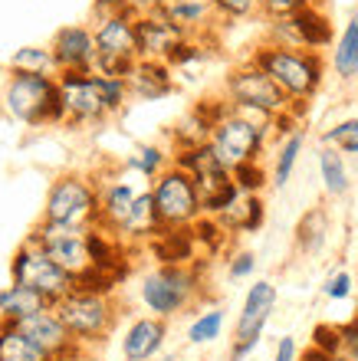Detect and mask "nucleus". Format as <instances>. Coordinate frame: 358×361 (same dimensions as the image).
<instances>
[{
    "instance_id": "nucleus-37",
    "label": "nucleus",
    "mask_w": 358,
    "mask_h": 361,
    "mask_svg": "<svg viewBox=\"0 0 358 361\" xmlns=\"http://www.w3.org/2000/svg\"><path fill=\"white\" fill-rule=\"evenodd\" d=\"M224 267H227V279H230V283H250V279L256 276L260 259H256L253 250L240 247V250H234V253L224 259Z\"/></svg>"
},
{
    "instance_id": "nucleus-20",
    "label": "nucleus",
    "mask_w": 358,
    "mask_h": 361,
    "mask_svg": "<svg viewBox=\"0 0 358 361\" xmlns=\"http://www.w3.org/2000/svg\"><path fill=\"white\" fill-rule=\"evenodd\" d=\"M224 99H201L181 115L178 122L168 128V148L171 152H184V148H198V145H208L210 125H214L217 112H220Z\"/></svg>"
},
{
    "instance_id": "nucleus-3",
    "label": "nucleus",
    "mask_w": 358,
    "mask_h": 361,
    "mask_svg": "<svg viewBox=\"0 0 358 361\" xmlns=\"http://www.w3.org/2000/svg\"><path fill=\"white\" fill-rule=\"evenodd\" d=\"M135 295L148 315L171 322L204 299V276L198 263H155L138 276Z\"/></svg>"
},
{
    "instance_id": "nucleus-8",
    "label": "nucleus",
    "mask_w": 358,
    "mask_h": 361,
    "mask_svg": "<svg viewBox=\"0 0 358 361\" xmlns=\"http://www.w3.org/2000/svg\"><path fill=\"white\" fill-rule=\"evenodd\" d=\"M148 194H151V207H155V217H158L161 230H191L204 217L194 180L181 168H174V164L165 168L158 178L151 180Z\"/></svg>"
},
{
    "instance_id": "nucleus-9",
    "label": "nucleus",
    "mask_w": 358,
    "mask_h": 361,
    "mask_svg": "<svg viewBox=\"0 0 358 361\" xmlns=\"http://www.w3.org/2000/svg\"><path fill=\"white\" fill-rule=\"evenodd\" d=\"M7 269H10V283H20V286H27V289H33V293H40L49 305L59 302L69 289H76L73 276H69L66 269H59L56 259L49 257L30 233L20 240V247L13 250Z\"/></svg>"
},
{
    "instance_id": "nucleus-31",
    "label": "nucleus",
    "mask_w": 358,
    "mask_h": 361,
    "mask_svg": "<svg viewBox=\"0 0 358 361\" xmlns=\"http://www.w3.org/2000/svg\"><path fill=\"white\" fill-rule=\"evenodd\" d=\"M148 250L158 257V263H194L198 240L191 230H161L148 243Z\"/></svg>"
},
{
    "instance_id": "nucleus-27",
    "label": "nucleus",
    "mask_w": 358,
    "mask_h": 361,
    "mask_svg": "<svg viewBox=\"0 0 358 361\" xmlns=\"http://www.w3.org/2000/svg\"><path fill=\"white\" fill-rule=\"evenodd\" d=\"M316 171H319V184H322V194L329 200H342L352 194V168H349V158L339 154L335 148L329 145H319L316 152Z\"/></svg>"
},
{
    "instance_id": "nucleus-36",
    "label": "nucleus",
    "mask_w": 358,
    "mask_h": 361,
    "mask_svg": "<svg viewBox=\"0 0 358 361\" xmlns=\"http://www.w3.org/2000/svg\"><path fill=\"white\" fill-rule=\"evenodd\" d=\"M217 23H240L260 17V0H210Z\"/></svg>"
},
{
    "instance_id": "nucleus-35",
    "label": "nucleus",
    "mask_w": 358,
    "mask_h": 361,
    "mask_svg": "<svg viewBox=\"0 0 358 361\" xmlns=\"http://www.w3.org/2000/svg\"><path fill=\"white\" fill-rule=\"evenodd\" d=\"M319 145H329L345 158H358V115H349V118H339L335 125H329L322 132Z\"/></svg>"
},
{
    "instance_id": "nucleus-39",
    "label": "nucleus",
    "mask_w": 358,
    "mask_h": 361,
    "mask_svg": "<svg viewBox=\"0 0 358 361\" xmlns=\"http://www.w3.org/2000/svg\"><path fill=\"white\" fill-rule=\"evenodd\" d=\"M352 293H355V276L349 269H332L322 279V295L329 302H345V299H352Z\"/></svg>"
},
{
    "instance_id": "nucleus-44",
    "label": "nucleus",
    "mask_w": 358,
    "mask_h": 361,
    "mask_svg": "<svg viewBox=\"0 0 358 361\" xmlns=\"http://www.w3.org/2000/svg\"><path fill=\"white\" fill-rule=\"evenodd\" d=\"M299 342L296 335H280L276 338V352H273V361H299Z\"/></svg>"
},
{
    "instance_id": "nucleus-42",
    "label": "nucleus",
    "mask_w": 358,
    "mask_h": 361,
    "mask_svg": "<svg viewBox=\"0 0 358 361\" xmlns=\"http://www.w3.org/2000/svg\"><path fill=\"white\" fill-rule=\"evenodd\" d=\"M335 358L358 361V315L349 319L345 325H339V355Z\"/></svg>"
},
{
    "instance_id": "nucleus-33",
    "label": "nucleus",
    "mask_w": 358,
    "mask_h": 361,
    "mask_svg": "<svg viewBox=\"0 0 358 361\" xmlns=\"http://www.w3.org/2000/svg\"><path fill=\"white\" fill-rule=\"evenodd\" d=\"M7 73H30V76H56V63H53V53L49 47H40V43H30V47H20L10 53L7 59Z\"/></svg>"
},
{
    "instance_id": "nucleus-21",
    "label": "nucleus",
    "mask_w": 358,
    "mask_h": 361,
    "mask_svg": "<svg viewBox=\"0 0 358 361\" xmlns=\"http://www.w3.org/2000/svg\"><path fill=\"white\" fill-rule=\"evenodd\" d=\"M95 188H99V227L115 233L142 188L125 174H95Z\"/></svg>"
},
{
    "instance_id": "nucleus-17",
    "label": "nucleus",
    "mask_w": 358,
    "mask_h": 361,
    "mask_svg": "<svg viewBox=\"0 0 358 361\" xmlns=\"http://www.w3.org/2000/svg\"><path fill=\"white\" fill-rule=\"evenodd\" d=\"M188 39L184 30H178L168 17H161L158 10H145L135 17V49L138 59H161L168 63V56Z\"/></svg>"
},
{
    "instance_id": "nucleus-25",
    "label": "nucleus",
    "mask_w": 358,
    "mask_h": 361,
    "mask_svg": "<svg viewBox=\"0 0 358 361\" xmlns=\"http://www.w3.org/2000/svg\"><path fill=\"white\" fill-rule=\"evenodd\" d=\"M329 233H332V214L329 207H309L296 220V230H292V250L299 253V257H319L322 250L329 247Z\"/></svg>"
},
{
    "instance_id": "nucleus-10",
    "label": "nucleus",
    "mask_w": 358,
    "mask_h": 361,
    "mask_svg": "<svg viewBox=\"0 0 358 361\" xmlns=\"http://www.w3.org/2000/svg\"><path fill=\"white\" fill-rule=\"evenodd\" d=\"M280 305V289L273 279H250L234 322V338H230V358L227 361H246L260 348L266 335V325Z\"/></svg>"
},
{
    "instance_id": "nucleus-16",
    "label": "nucleus",
    "mask_w": 358,
    "mask_h": 361,
    "mask_svg": "<svg viewBox=\"0 0 358 361\" xmlns=\"http://www.w3.org/2000/svg\"><path fill=\"white\" fill-rule=\"evenodd\" d=\"M17 329L27 335L30 342L37 345L40 352H47L53 361H73L76 355L83 352V348L73 342V335L66 332V325L56 319L53 305H49V309H40V312H33V315H27V319H20Z\"/></svg>"
},
{
    "instance_id": "nucleus-28",
    "label": "nucleus",
    "mask_w": 358,
    "mask_h": 361,
    "mask_svg": "<svg viewBox=\"0 0 358 361\" xmlns=\"http://www.w3.org/2000/svg\"><path fill=\"white\" fill-rule=\"evenodd\" d=\"M165 168H171V148L161 142H135L122 154V171L142 180H155Z\"/></svg>"
},
{
    "instance_id": "nucleus-45",
    "label": "nucleus",
    "mask_w": 358,
    "mask_h": 361,
    "mask_svg": "<svg viewBox=\"0 0 358 361\" xmlns=\"http://www.w3.org/2000/svg\"><path fill=\"white\" fill-rule=\"evenodd\" d=\"M299 361H345V358H329V355H322L319 348H306V352H299Z\"/></svg>"
},
{
    "instance_id": "nucleus-41",
    "label": "nucleus",
    "mask_w": 358,
    "mask_h": 361,
    "mask_svg": "<svg viewBox=\"0 0 358 361\" xmlns=\"http://www.w3.org/2000/svg\"><path fill=\"white\" fill-rule=\"evenodd\" d=\"M312 4H322V0H260V20L286 17V13H296L302 7H312Z\"/></svg>"
},
{
    "instance_id": "nucleus-48",
    "label": "nucleus",
    "mask_w": 358,
    "mask_h": 361,
    "mask_svg": "<svg viewBox=\"0 0 358 361\" xmlns=\"http://www.w3.org/2000/svg\"><path fill=\"white\" fill-rule=\"evenodd\" d=\"M165 361H181V358H165Z\"/></svg>"
},
{
    "instance_id": "nucleus-13",
    "label": "nucleus",
    "mask_w": 358,
    "mask_h": 361,
    "mask_svg": "<svg viewBox=\"0 0 358 361\" xmlns=\"http://www.w3.org/2000/svg\"><path fill=\"white\" fill-rule=\"evenodd\" d=\"M138 17V13H135ZM135 17H105L89 23L95 39V73L125 79L138 63L135 49Z\"/></svg>"
},
{
    "instance_id": "nucleus-47",
    "label": "nucleus",
    "mask_w": 358,
    "mask_h": 361,
    "mask_svg": "<svg viewBox=\"0 0 358 361\" xmlns=\"http://www.w3.org/2000/svg\"><path fill=\"white\" fill-rule=\"evenodd\" d=\"M73 361H105V358H99V355H93V348H83V352L76 355Z\"/></svg>"
},
{
    "instance_id": "nucleus-1",
    "label": "nucleus",
    "mask_w": 358,
    "mask_h": 361,
    "mask_svg": "<svg viewBox=\"0 0 358 361\" xmlns=\"http://www.w3.org/2000/svg\"><path fill=\"white\" fill-rule=\"evenodd\" d=\"M59 102H63V128H102L115 115L125 112L129 89L125 79L102 73H59Z\"/></svg>"
},
{
    "instance_id": "nucleus-26",
    "label": "nucleus",
    "mask_w": 358,
    "mask_h": 361,
    "mask_svg": "<svg viewBox=\"0 0 358 361\" xmlns=\"http://www.w3.org/2000/svg\"><path fill=\"white\" fill-rule=\"evenodd\" d=\"M326 66L332 69V76L339 79V82H355L358 79V10H352L349 20L335 33Z\"/></svg>"
},
{
    "instance_id": "nucleus-11",
    "label": "nucleus",
    "mask_w": 358,
    "mask_h": 361,
    "mask_svg": "<svg viewBox=\"0 0 358 361\" xmlns=\"http://www.w3.org/2000/svg\"><path fill=\"white\" fill-rule=\"evenodd\" d=\"M220 99H224L227 105L253 109V112H263V115H270V118L296 109V105L276 89L273 79L266 76L256 63H250V59L237 63L234 69H227L224 82H220Z\"/></svg>"
},
{
    "instance_id": "nucleus-23",
    "label": "nucleus",
    "mask_w": 358,
    "mask_h": 361,
    "mask_svg": "<svg viewBox=\"0 0 358 361\" xmlns=\"http://www.w3.org/2000/svg\"><path fill=\"white\" fill-rule=\"evenodd\" d=\"M158 13L168 17L178 30H184L188 37L214 39L217 17H214V10H210V0H161Z\"/></svg>"
},
{
    "instance_id": "nucleus-49",
    "label": "nucleus",
    "mask_w": 358,
    "mask_h": 361,
    "mask_svg": "<svg viewBox=\"0 0 358 361\" xmlns=\"http://www.w3.org/2000/svg\"><path fill=\"white\" fill-rule=\"evenodd\" d=\"M355 4H358V0H355Z\"/></svg>"
},
{
    "instance_id": "nucleus-19",
    "label": "nucleus",
    "mask_w": 358,
    "mask_h": 361,
    "mask_svg": "<svg viewBox=\"0 0 358 361\" xmlns=\"http://www.w3.org/2000/svg\"><path fill=\"white\" fill-rule=\"evenodd\" d=\"M125 89L132 102H161L178 92V76L161 59H138L132 73L125 76Z\"/></svg>"
},
{
    "instance_id": "nucleus-6",
    "label": "nucleus",
    "mask_w": 358,
    "mask_h": 361,
    "mask_svg": "<svg viewBox=\"0 0 358 361\" xmlns=\"http://www.w3.org/2000/svg\"><path fill=\"white\" fill-rule=\"evenodd\" d=\"M53 312L73 342L79 348H95L102 345L119 325V299L109 293H93V289H69L59 302H53Z\"/></svg>"
},
{
    "instance_id": "nucleus-2",
    "label": "nucleus",
    "mask_w": 358,
    "mask_h": 361,
    "mask_svg": "<svg viewBox=\"0 0 358 361\" xmlns=\"http://www.w3.org/2000/svg\"><path fill=\"white\" fill-rule=\"evenodd\" d=\"M250 63L263 69L266 76L276 82V89L290 99L296 109L306 105L322 92L329 66H326V53H309V49H286V47H273V43H256L250 53Z\"/></svg>"
},
{
    "instance_id": "nucleus-29",
    "label": "nucleus",
    "mask_w": 358,
    "mask_h": 361,
    "mask_svg": "<svg viewBox=\"0 0 358 361\" xmlns=\"http://www.w3.org/2000/svg\"><path fill=\"white\" fill-rule=\"evenodd\" d=\"M302 152H306V128H292V132H286L280 142H276V152H273V164H270V184H273L276 190L290 188L292 174H296V168H299L302 161Z\"/></svg>"
},
{
    "instance_id": "nucleus-12",
    "label": "nucleus",
    "mask_w": 358,
    "mask_h": 361,
    "mask_svg": "<svg viewBox=\"0 0 358 361\" xmlns=\"http://www.w3.org/2000/svg\"><path fill=\"white\" fill-rule=\"evenodd\" d=\"M332 39H335V27L326 13V4H312V7H302L286 17L263 20V43H273V47L326 53Z\"/></svg>"
},
{
    "instance_id": "nucleus-38",
    "label": "nucleus",
    "mask_w": 358,
    "mask_h": 361,
    "mask_svg": "<svg viewBox=\"0 0 358 361\" xmlns=\"http://www.w3.org/2000/svg\"><path fill=\"white\" fill-rule=\"evenodd\" d=\"M230 174H234L237 190H244V194H263V188L270 184V171L263 168V161L244 164V168H237Z\"/></svg>"
},
{
    "instance_id": "nucleus-4",
    "label": "nucleus",
    "mask_w": 358,
    "mask_h": 361,
    "mask_svg": "<svg viewBox=\"0 0 358 361\" xmlns=\"http://www.w3.org/2000/svg\"><path fill=\"white\" fill-rule=\"evenodd\" d=\"M0 115L30 132L63 128V102H59L56 76L7 73L4 86H0Z\"/></svg>"
},
{
    "instance_id": "nucleus-34",
    "label": "nucleus",
    "mask_w": 358,
    "mask_h": 361,
    "mask_svg": "<svg viewBox=\"0 0 358 361\" xmlns=\"http://www.w3.org/2000/svg\"><path fill=\"white\" fill-rule=\"evenodd\" d=\"M0 361H53L47 352H40L17 325L0 322Z\"/></svg>"
},
{
    "instance_id": "nucleus-30",
    "label": "nucleus",
    "mask_w": 358,
    "mask_h": 361,
    "mask_svg": "<svg viewBox=\"0 0 358 361\" xmlns=\"http://www.w3.org/2000/svg\"><path fill=\"white\" fill-rule=\"evenodd\" d=\"M40 309H49V302L40 293H33V289L20 283L0 286V322L4 325H17L20 319H27Z\"/></svg>"
},
{
    "instance_id": "nucleus-40",
    "label": "nucleus",
    "mask_w": 358,
    "mask_h": 361,
    "mask_svg": "<svg viewBox=\"0 0 358 361\" xmlns=\"http://www.w3.org/2000/svg\"><path fill=\"white\" fill-rule=\"evenodd\" d=\"M135 13H138V7L132 0H93L85 23H95V20H105V17H135Z\"/></svg>"
},
{
    "instance_id": "nucleus-14",
    "label": "nucleus",
    "mask_w": 358,
    "mask_h": 361,
    "mask_svg": "<svg viewBox=\"0 0 358 361\" xmlns=\"http://www.w3.org/2000/svg\"><path fill=\"white\" fill-rule=\"evenodd\" d=\"M85 230L89 227H73V224H56V220H37V227L30 230V237L56 259L59 269H66L76 283L93 273V257L85 247Z\"/></svg>"
},
{
    "instance_id": "nucleus-18",
    "label": "nucleus",
    "mask_w": 358,
    "mask_h": 361,
    "mask_svg": "<svg viewBox=\"0 0 358 361\" xmlns=\"http://www.w3.org/2000/svg\"><path fill=\"white\" fill-rule=\"evenodd\" d=\"M171 335V322L158 319V315H135L132 322L125 325L122 338H119V352L122 361H155Z\"/></svg>"
},
{
    "instance_id": "nucleus-22",
    "label": "nucleus",
    "mask_w": 358,
    "mask_h": 361,
    "mask_svg": "<svg viewBox=\"0 0 358 361\" xmlns=\"http://www.w3.org/2000/svg\"><path fill=\"white\" fill-rule=\"evenodd\" d=\"M227 237H244V233H256L266 224V204L260 194H237L217 217H210Z\"/></svg>"
},
{
    "instance_id": "nucleus-43",
    "label": "nucleus",
    "mask_w": 358,
    "mask_h": 361,
    "mask_svg": "<svg viewBox=\"0 0 358 361\" xmlns=\"http://www.w3.org/2000/svg\"><path fill=\"white\" fill-rule=\"evenodd\" d=\"M312 348H319L322 355L335 358L339 355V325H316L312 329Z\"/></svg>"
},
{
    "instance_id": "nucleus-15",
    "label": "nucleus",
    "mask_w": 358,
    "mask_h": 361,
    "mask_svg": "<svg viewBox=\"0 0 358 361\" xmlns=\"http://www.w3.org/2000/svg\"><path fill=\"white\" fill-rule=\"evenodd\" d=\"M59 73H95V39L89 23H66L47 43Z\"/></svg>"
},
{
    "instance_id": "nucleus-46",
    "label": "nucleus",
    "mask_w": 358,
    "mask_h": 361,
    "mask_svg": "<svg viewBox=\"0 0 358 361\" xmlns=\"http://www.w3.org/2000/svg\"><path fill=\"white\" fill-rule=\"evenodd\" d=\"M135 7H138V13H145V10H158L161 0H132Z\"/></svg>"
},
{
    "instance_id": "nucleus-32",
    "label": "nucleus",
    "mask_w": 358,
    "mask_h": 361,
    "mask_svg": "<svg viewBox=\"0 0 358 361\" xmlns=\"http://www.w3.org/2000/svg\"><path fill=\"white\" fill-rule=\"evenodd\" d=\"M224 325H227L224 305H208V309L194 312V319L184 329V338H188L191 348H204V345H214L224 335Z\"/></svg>"
},
{
    "instance_id": "nucleus-7",
    "label": "nucleus",
    "mask_w": 358,
    "mask_h": 361,
    "mask_svg": "<svg viewBox=\"0 0 358 361\" xmlns=\"http://www.w3.org/2000/svg\"><path fill=\"white\" fill-rule=\"evenodd\" d=\"M43 220L73 224V227H99V188L95 174L63 171L53 178L43 197Z\"/></svg>"
},
{
    "instance_id": "nucleus-24",
    "label": "nucleus",
    "mask_w": 358,
    "mask_h": 361,
    "mask_svg": "<svg viewBox=\"0 0 358 361\" xmlns=\"http://www.w3.org/2000/svg\"><path fill=\"white\" fill-rule=\"evenodd\" d=\"M158 233H161V227H158V217H155V207H151V194H148V188H142L135 194L125 220L115 230V237L122 240L129 250H135V247H148Z\"/></svg>"
},
{
    "instance_id": "nucleus-5",
    "label": "nucleus",
    "mask_w": 358,
    "mask_h": 361,
    "mask_svg": "<svg viewBox=\"0 0 358 361\" xmlns=\"http://www.w3.org/2000/svg\"><path fill=\"white\" fill-rule=\"evenodd\" d=\"M273 138V122H253L244 118L240 112H234L230 105H220L214 125L208 135V148L214 152V158L224 164L227 171H237L244 164L263 161L266 148Z\"/></svg>"
}]
</instances>
